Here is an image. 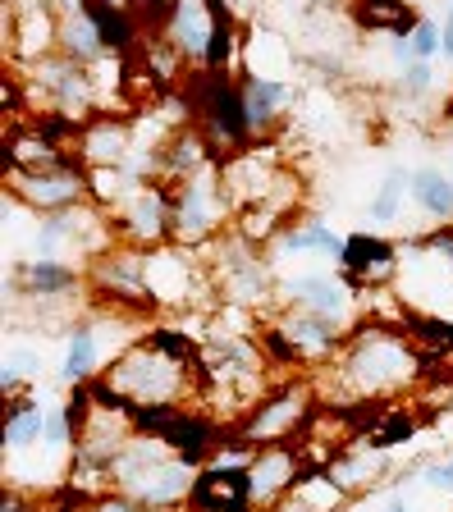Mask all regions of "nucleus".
Instances as JSON below:
<instances>
[{"mask_svg":"<svg viewBox=\"0 0 453 512\" xmlns=\"http://www.w3.org/2000/svg\"><path fill=\"white\" fill-rule=\"evenodd\" d=\"M426 352L417 348L403 325L394 320H362L344 339L339 357L312 375L325 407H353V403H385V398L408 394L426 371Z\"/></svg>","mask_w":453,"mask_h":512,"instance_id":"f257e3e1","label":"nucleus"},{"mask_svg":"<svg viewBox=\"0 0 453 512\" xmlns=\"http://www.w3.org/2000/svg\"><path fill=\"white\" fill-rule=\"evenodd\" d=\"M193 480L197 471L179 453H170L161 439L133 435L110 471V490L138 499L147 512H188Z\"/></svg>","mask_w":453,"mask_h":512,"instance_id":"f03ea898","label":"nucleus"},{"mask_svg":"<svg viewBox=\"0 0 453 512\" xmlns=\"http://www.w3.org/2000/svg\"><path fill=\"white\" fill-rule=\"evenodd\" d=\"M197 371L202 366H188L179 357H165V352L147 348L142 339H133L106 366L101 380L129 403V412L133 407H165V403L188 407V403H197Z\"/></svg>","mask_w":453,"mask_h":512,"instance_id":"7ed1b4c3","label":"nucleus"},{"mask_svg":"<svg viewBox=\"0 0 453 512\" xmlns=\"http://www.w3.org/2000/svg\"><path fill=\"white\" fill-rule=\"evenodd\" d=\"M202 256H206V270H211V284H216L220 302L257 311V316H270V311L280 307V275H275V261L266 256V247L248 243L238 229H229Z\"/></svg>","mask_w":453,"mask_h":512,"instance_id":"20e7f679","label":"nucleus"},{"mask_svg":"<svg viewBox=\"0 0 453 512\" xmlns=\"http://www.w3.org/2000/svg\"><path fill=\"white\" fill-rule=\"evenodd\" d=\"M184 101L193 110V124L206 133V142L220 151V160L234 151H248L257 138L248 115V96H243V78L238 74H211V69H193L184 83Z\"/></svg>","mask_w":453,"mask_h":512,"instance_id":"39448f33","label":"nucleus"},{"mask_svg":"<svg viewBox=\"0 0 453 512\" xmlns=\"http://www.w3.org/2000/svg\"><path fill=\"white\" fill-rule=\"evenodd\" d=\"M10 288L19 307H33L42 325L78 320V307L87 302V266L65 256H19L10 266Z\"/></svg>","mask_w":453,"mask_h":512,"instance_id":"423d86ee","label":"nucleus"},{"mask_svg":"<svg viewBox=\"0 0 453 512\" xmlns=\"http://www.w3.org/2000/svg\"><path fill=\"white\" fill-rule=\"evenodd\" d=\"M170 206H174L170 243L188 247V252H206L238 220L234 202H229V192H225V179H220V165L193 174V179L170 183Z\"/></svg>","mask_w":453,"mask_h":512,"instance_id":"0eeeda50","label":"nucleus"},{"mask_svg":"<svg viewBox=\"0 0 453 512\" xmlns=\"http://www.w3.org/2000/svg\"><path fill=\"white\" fill-rule=\"evenodd\" d=\"M147 293H151V311H165V316H184V311L211 316L220 307L206 256L188 252L179 243H165L147 252Z\"/></svg>","mask_w":453,"mask_h":512,"instance_id":"6e6552de","label":"nucleus"},{"mask_svg":"<svg viewBox=\"0 0 453 512\" xmlns=\"http://www.w3.org/2000/svg\"><path fill=\"white\" fill-rule=\"evenodd\" d=\"M133 430L138 435L161 439L170 453L188 462L193 471H202L206 462L216 458V448L229 439V426L216 421L211 412L202 407H179V403H165V407H133Z\"/></svg>","mask_w":453,"mask_h":512,"instance_id":"1a4fd4ad","label":"nucleus"},{"mask_svg":"<svg viewBox=\"0 0 453 512\" xmlns=\"http://www.w3.org/2000/svg\"><path fill=\"white\" fill-rule=\"evenodd\" d=\"M252 453L257 448L229 430V439L216 448V458L197 471L193 494H188V512H257L252 471H248Z\"/></svg>","mask_w":453,"mask_h":512,"instance_id":"9d476101","label":"nucleus"},{"mask_svg":"<svg viewBox=\"0 0 453 512\" xmlns=\"http://www.w3.org/2000/svg\"><path fill=\"white\" fill-rule=\"evenodd\" d=\"M23 87H28V110H60V115H74V119H92L101 110V92H97V78H92V69L78 60H69V55H46V60L28 64L23 69Z\"/></svg>","mask_w":453,"mask_h":512,"instance_id":"9b49d317","label":"nucleus"},{"mask_svg":"<svg viewBox=\"0 0 453 512\" xmlns=\"http://www.w3.org/2000/svg\"><path fill=\"white\" fill-rule=\"evenodd\" d=\"M312 412H321V389H316V380L270 384V394L238 421L234 435L248 439L252 448L289 444V439H298L302 430H307V416Z\"/></svg>","mask_w":453,"mask_h":512,"instance_id":"f8f14e48","label":"nucleus"},{"mask_svg":"<svg viewBox=\"0 0 453 512\" xmlns=\"http://www.w3.org/2000/svg\"><path fill=\"white\" fill-rule=\"evenodd\" d=\"M394 298L403 302V311L453 320V261L435 247H426L421 238H408L399 279H394Z\"/></svg>","mask_w":453,"mask_h":512,"instance_id":"ddd939ff","label":"nucleus"},{"mask_svg":"<svg viewBox=\"0 0 453 512\" xmlns=\"http://www.w3.org/2000/svg\"><path fill=\"white\" fill-rule=\"evenodd\" d=\"M87 288L92 302L124 316H151V293H147V252L129 243H115L87 266Z\"/></svg>","mask_w":453,"mask_h":512,"instance_id":"4468645a","label":"nucleus"},{"mask_svg":"<svg viewBox=\"0 0 453 512\" xmlns=\"http://www.w3.org/2000/svg\"><path fill=\"white\" fill-rule=\"evenodd\" d=\"M399 261H403V243L385 234H371V229H353L344 234L339 247V279L353 288L357 298H371V293H385L399 279Z\"/></svg>","mask_w":453,"mask_h":512,"instance_id":"2eb2a0df","label":"nucleus"},{"mask_svg":"<svg viewBox=\"0 0 453 512\" xmlns=\"http://www.w3.org/2000/svg\"><path fill=\"white\" fill-rule=\"evenodd\" d=\"M87 160L60 165V170H5V197L19 206H28L33 215H51V211H69V206L92 202L87 188Z\"/></svg>","mask_w":453,"mask_h":512,"instance_id":"dca6fc26","label":"nucleus"},{"mask_svg":"<svg viewBox=\"0 0 453 512\" xmlns=\"http://www.w3.org/2000/svg\"><path fill=\"white\" fill-rule=\"evenodd\" d=\"M110 224H115V238L129 247H165L170 243V224H174V206H170V183L156 179V183H142L133 188L124 202L110 211Z\"/></svg>","mask_w":453,"mask_h":512,"instance_id":"f3484780","label":"nucleus"},{"mask_svg":"<svg viewBox=\"0 0 453 512\" xmlns=\"http://www.w3.org/2000/svg\"><path fill=\"white\" fill-rule=\"evenodd\" d=\"M289 170L275 142H252L248 151H234V156L220 160V179H225V192L234 211H248V206H261L275 192L280 174Z\"/></svg>","mask_w":453,"mask_h":512,"instance_id":"a211bd4d","label":"nucleus"},{"mask_svg":"<svg viewBox=\"0 0 453 512\" xmlns=\"http://www.w3.org/2000/svg\"><path fill=\"white\" fill-rule=\"evenodd\" d=\"M280 307L312 311V316L335 320V325H344V330L362 325V298H357L344 279L321 275V270H307V275L280 279Z\"/></svg>","mask_w":453,"mask_h":512,"instance_id":"6ab92c4d","label":"nucleus"},{"mask_svg":"<svg viewBox=\"0 0 453 512\" xmlns=\"http://www.w3.org/2000/svg\"><path fill=\"white\" fill-rule=\"evenodd\" d=\"M266 320L289 339L298 366H316V371L335 362L344 339L353 334V330H344V325H335V320L312 316V311H298V307H275Z\"/></svg>","mask_w":453,"mask_h":512,"instance_id":"aec40b11","label":"nucleus"},{"mask_svg":"<svg viewBox=\"0 0 453 512\" xmlns=\"http://www.w3.org/2000/svg\"><path fill=\"white\" fill-rule=\"evenodd\" d=\"M302 467H307V444L289 439V444H266L252 453V494H257V508L280 512L293 499V485H298Z\"/></svg>","mask_w":453,"mask_h":512,"instance_id":"412c9836","label":"nucleus"},{"mask_svg":"<svg viewBox=\"0 0 453 512\" xmlns=\"http://www.w3.org/2000/svg\"><path fill=\"white\" fill-rule=\"evenodd\" d=\"M133 147H138V124L115 110H97L83 124L78 138V156L87 160V170H106V165H129Z\"/></svg>","mask_w":453,"mask_h":512,"instance_id":"4be33fe9","label":"nucleus"},{"mask_svg":"<svg viewBox=\"0 0 453 512\" xmlns=\"http://www.w3.org/2000/svg\"><path fill=\"white\" fill-rule=\"evenodd\" d=\"M243 78V96H248V115L257 138H275L280 124L289 119V110L302 101V83L298 78H261V74H238Z\"/></svg>","mask_w":453,"mask_h":512,"instance_id":"5701e85b","label":"nucleus"},{"mask_svg":"<svg viewBox=\"0 0 453 512\" xmlns=\"http://www.w3.org/2000/svg\"><path fill=\"white\" fill-rule=\"evenodd\" d=\"M211 28H216V19H211V0H174L170 14H165L161 37L184 55L188 69H202L206 46H211Z\"/></svg>","mask_w":453,"mask_h":512,"instance_id":"b1692460","label":"nucleus"},{"mask_svg":"<svg viewBox=\"0 0 453 512\" xmlns=\"http://www.w3.org/2000/svg\"><path fill=\"white\" fill-rule=\"evenodd\" d=\"M220 165V151L206 142V133L197 124L174 128L170 138L161 142V179L165 183H179V179H193V174L211 170Z\"/></svg>","mask_w":453,"mask_h":512,"instance_id":"393cba45","label":"nucleus"},{"mask_svg":"<svg viewBox=\"0 0 453 512\" xmlns=\"http://www.w3.org/2000/svg\"><path fill=\"white\" fill-rule=\"evenodd\" d=\"M55 10H60V46H55V51L69 55V60H78V64H87V69H97L101 60H110L97 23H92V14L83 10V0H74V5H55Z\"/></svg>","mask_w":453,"mask_h":512,"instance_id":"a878e982","label":"nucleus"},{"mask_svg":"<svg viewBox=\"0 0 453 512\" xmlns=\"http://www.w3.org/2000/svg\"><path fill=\"white\" fill-rule=\"evenodd\" d=\"M83 10L92 14V23H97L106 51L119 55V60H133V55H138V46L147 42V32H142L138 14L124 10V5H110V0H83Z\"/></svg>","mask_w":453,"mask_h":512,"instance_id":"bb28decb","label":"nucleus"},{"mask_svg":"<svg viewBox=\"0 0 453 512\" xmlns=\"http://www.w3.org/2000/svg\"><path fill=\"white\" fill-rule=\"evenodd\" d=\"M330 476L344 485L348 494H362V490H371V485H380V480L389 476V453H376V448H367V444H344V448H335V458H330Z\"/></svg>","mask_w":453,"mask_h":512,"instance_id":"cd10ccee","label":"nucleus"},{"mask_svg":"<svg viewBox=\"0 0 453 512\" xmlns=\"http://www.w3.org/2000/svg\"><path fill=\"white\" fill-rule=\"evenodd\" d=\"M421 412L417 407H376V416L367 421V430L357 435V444L376 448V453H394V448L412 444L421 435Z\"/></svg>","mask_w":453,"mask_h":512,"instance_id":"c85d7f7f","label":"nucleus"},{"mask_svg":"<svg viewBox=\"0 0 453 512\" xmlns=\"http://www.w3.org/2000/svg\"><path fill=\"white\" fill-rule=\"evenodd\" d=\"M339 247H344V234H335L321 215H302L280 234V243L270 247L275 256H330L339 261Z\"/></svg>","mask_w":453,"mask_h":512,"instance_id":"c756f323","label":"nucleus"},{"mask_svg":"<svg viewBox=\"0 0 453 512\" xmlns=\"http://www.w3.org/2000/svg\"><path fill=\"white\" fill-rule=\"evenodd\" d=\"M348 19L357 23V32H385V37H408L412 23L421 19L412 0H353Z\"/></svg>","mask_w":453,"mask_h":512,"instance_id":"7c9ffc66","label":"nucleus"},{"mask_svg":"<svg viewBox=\"0 0 453 512\" xmlns=\"http://www.w3.org/2000/svg\"><path fill=\"white\" fill-rule=\"evenodd\" d=\"M412 206L435 224H453V174L440 165H417L412 170Z\"/></svg>","mask_w":453,"mask_h":512,"instance_id":"2f4dec72","label":"nucleus"},{"mask_svg":"<svg viewBox=\"0 0 453 512\" xmlns=\"http://www.w3.org/2000/svg\"><path fill=\"white\" fill-rule=\"evenodd\" d=\"M408 202H412V170L394 160V165L385 170V179H380L376 197H371L367 215L376 220V229H389V224H399V215H403Z\"/></svg>","mask_w":453,"mask_h":512,"instance_id":"473e14b6","label":"nucleus"},{"mask_svg":"<svg viewBox=\"0 0 453 512\" xmlns=\"http://www.w3.org/2000/svg\"><path fill=\"white\" fill-rule=\"evenodd\" d=\"M37 375H42V352H37L33 343H10V348H5V375H0L5 403L28 394V380H37Z\"/></svg>","mask_w":453,"mask_h":512,"instance_id":"72a5a7b5","label":"nucleus"},{"mask_svg":"<svg viewBox=\"0 0 453 512\" xmlns=\"http://www.w3.org/2000/svg\"><path fill=\"white\" fill-rule=\"evenodd\" d=\"M389 92L399 96L403 106H421L435 92V64H426V60L403 64L399 74H394V83H389Z\"/></svg>","mask_w":453,"mask_h":512,"instance_id":"f704fd0d","label":"nucleus"},{"mask_svg":"<svg viewBox=\"0 0 453 512\" xmlns=\"http://www.w3.org/2000/svg\"><path fill=\"white\" fill-rule=\"evenodd\" d=\"M403 476H417L426 490H435V494H453V448L449 453H440V458H421V462H412Z\"/></svg>","mask_w":453,"mask_h":512,"instance_id":"c9c22d12","label":"nucleus"},{"mask_svg":"<svg viewBox=\"0 0 453 512\" xmlns=\"http://www.w3.org/2000/svg\"><path fill=\"white\" fill-rule=\"evenodd\" d=\"M408 42H412V55H417V60L435 64L444 55V28H440V19H435V14H421V19L412 23Z\"/></svg>","mask_w":453,"mask_h":512,"instance_id":"e433bc0d","label":"nucleus"},{"mask_svg":"<svg viewBox=\"0 0 453 512\" xmlns=\"http://www.w3.org/2000/svg\"><path fill=\"white\" fill-rule=\"evenodd\" d=\"M83 512H147L138 499H129V494H119V490H106V494H97V499L87 503Z\"/></svg>","mask_w":453,"mask_h":512,"instance_id":"4c0bfd02","label":"nucleus"},{"mask_svg":"<svg viewBox=\"0 0 453 512\" xmlns=\"http://www.w3.org/2000/svg\"><path fill=\"white\" fill-rule=\"evenodd\" d=\"M389 55H394V69H403V64H417L408 37H389Z\"/></svg>","mask_w":453,"mask_h":512,"instance_id":"58836bf2","label":"nucleus"},{"mask_svg":"<svg viewBox=\"0 0 453 512\" xmlns=\"http://www.w3.org/2000/svg\"><path fill=\"white\" fill-rule=\"evenodd\" d=\"M440 28H444V55H440V60H453V5H444Z\"/></svg>","mask_w":453,"mask_h":512,"instance_id":"ea45409f","label":"nucleus"},{"mask_svg":"<svg viewBox=\"0 0 453 512\" xmlns=\"http://www.w3.org/2000/svg\"><path fill=\"white\" fill-rule=\"evenodd\" d=\"M380 512H412V503H408V494H389V503Z\"/></svg>","mask_w":453,"mask_h":512,"instance_id":"a19ab883","label":"nucleus"},{"mask_svg":"<svg viewBox=\"0 0 453 512\" xmlns=\"http://www.w3.org/2000/svg\"><path fill=\"white\" fill-rule=\"evenodd\" d=\"M316 10H348V5H353V0H312Z\"/></svg>","mask_w":453,"mask_h":512,"instance_id":"79ce46f5","label":"nucleus"},{"mask_svg":"<svg viewBox=\"0 0 453 512\" xmlns=\"http://www.w3.org/2000/svg\"><path fill=\"white\" fill-rule=\"evenodd\" d=\"M444 119L453 124V87H449V96H444Z\"/></svg>","mask_w":453,"mask_h":512,"instance_id":"37998d69","label":"nucleus"},{"mask_svg":"<svg viewBox=\"0 0 453 512\" xmlns=\"http://www.w3.org/2000/svg\"><path fill=\"white\" fill-rule=\"evenodd\" d=\"M280 512H312V508H302V503H293V499H289V503H284Z\"/></svg>","mask_w":453,"mask_h":512,"instance_id":"c03bdc74","label":"nucleus"},{"mask_svg":"<svg viewBox=\"0 0 453 512\" xmlns=\"http://www.w3.org/2000/svg\"><path fill=\"white\" fill-rule=\"evenodd\" d=\"M110 5H124V10H133V0H110Z\"/></svg>","mask_w":453,"mask_h":512,"instance_id":"a18cd8bd","label":"nucleus"},{"mask_svg":"<svg viewBox=\"0 0 453 512\" xmlns=\"http://www.w3.org/2000/svg\"><path fill=\"white\" fill-rule=\"evenodd\" d=\"M51 5H74V0H51Z\"/></svg>","mask_w":453,"mask_h":512,"instance_id":"49530a36","label":"nucleus"},{"mask_svg":"<svg viewBox=\"0 0 453 512\" xmlns=\"http://www.w3.org/2000/svg\"><path fill=\"white\" fill-rule=\"evenodd\" d=\"M412 5H426V0H412Z\"/></svg>","mask_w":453,"mask_h":512,"instance_id":"de8ad7c7","label":"nucleus"},{"mask_svg":"<svg viewBox=\"0 0 453 512\" xmlns=\"http://www.w3.org/2000/svg\"><path fill=\"white\" fill-rule=\"evenodd\" d=\"M449 5H453V0H449Z\"/></svg>","mask_w":453,"mask_h":512,"instance_id":"09e8293b","label":"nucleus"}]
</instances>
